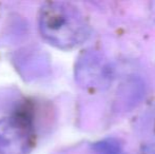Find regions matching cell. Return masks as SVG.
Returning <instances> with one entry per match:
<instances>
[{"label": "cell", "instance_id": "cell-3", "mask_svg": "<svg viewBox=\"0 0 155 154\" xmlns=\"http://www.w3.org/2000/svg\"><path fill=\"white\" fill-rule=\"evenodd\" d=\"M32 146L28 123L19 116L0 119V154H29Z\"/></svg>", "mask_w": 155, "mask_h": 154}, {"label": "cell", "instance_id": "cell-4", "mask_svg": "<svg viewBox=\"0 0 155 154\" xmlns=\"http://www.w3.org/2000/svg\"><path fill=\"white\" fill-rule=\"evenodd\" d=\"M17 67L27 78L41 77L48 69V59L42 53L31 50L17 56Z\"/></svg>", "mask_w": 155, "mask_h": 154}, {"label": "cell", "instance_id": "cell-5", "mask_svg": "<svg viewBox=\"0 0 155 154\" xmlns=\"http://www.w3.org/2000/svg\"><path fill=\"white\" fill-rule=\"evenodd\" d=\"M92 148L96 154H124L121 143L113 137L104 138L95 143Z\"/></svg>", "mask_w": 155, "mask_h": 154}, {"label": "cell", "instance_id": "cell-2", "mask_svg": "<svg viewBox=\"0 0 155 154\" xmlns=\"http://www.w3.org/2000/svg\"><path fill=\"white\" fill-rule=\"evenodd\" d=\"M75 78L84 88H104L112 78L111 67L96 51H87L79 56L75 66Z\"/></svg>", "mask_w": 155, "mask_h": 154}, {"label": "cell", "instance_id": "cell-1", "mask_svg": "<svg viewBox=\"0 0 155 154\" xmlns=\"http://www.w3.org/2000/svg\"><path fill=\"white\" fill-rule=\"evenodd\" d=\"M40 34L50 44L70 50L82 44L91 35L88 20L69 2H47L38 13Z\"/></svg>", "mask_w": 155, "mask_h": 154}]
</instances>
